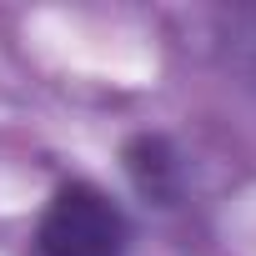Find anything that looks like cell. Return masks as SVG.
I'll return each instance as SVG.
<instances>
[{"mask_svg":"<svg viewBox=\"0 0 256 256\" xmlns=\"http://www.w3.org/2000/svg\"><path fill=\"white\" fill-rule=\"evenodd\" d=\"M131 241L126 206L86 176L60 181L36 221V256H131Z\"/></svg>","mask_w":256,"mask_h":256,"instance_id":"obj_1","label":"cell"},{"mask_svg":"<svg viewBox=\"0 0 256 256\" xmlns=\"http://www.w3.org/2000/svg\"><path fill=\"white\" fill-rule=\"evenodd\" d=\"M120 171H126L131 191H136L146 206H156V211L186 206L191 166H186V151H181L166 131H136L131 141L120 146Z\"/></svg>","mask_w":256,"mask_h":256,"instance_id":"obj_2","label":"cell"},{"mask_svg":"<svg viewBox=\"0 0 256 256\" xmlns=\"http://www.w3.org/2000/svg\"><path fill=\"white\" fill-rule=\"evenodd\" d=\"M216 50H221V66L256 96V16H231V20H221Z\"/></svg>","mask_w":256,"mask_h":256,"instance_id":"obj_3","label":"cell"}]
</instances>
